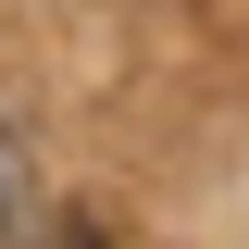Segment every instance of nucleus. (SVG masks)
Here are the masks:
<instances>
[{"instance_id": "1", "label": "nucleus", "mask_w": 249, "mask_h": 249, "mask_svg": "<svg viewBox=\"0 0 249 249\" xmlns=\"http://www.w3.org/2000/svg\"><path fill=\"white\" fill-rule=\"evenodd\" d=\"M25 212V150H13V124H0V224Z\"/></svg>"}, {"instance_id": "2", "label": "nucleus", "mask_w": 249, "mask_h": 249, "mask_svg": "<svg viewBox=\"0 0 249 249\" xmlns=\"http://www.w3.org/2000/svg\"><path fill=\"white\" fill-rule=\"evenodd\" d=\"M37 249H112V237H100V224H50Z\"/></svg>"}]
</instances>
